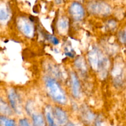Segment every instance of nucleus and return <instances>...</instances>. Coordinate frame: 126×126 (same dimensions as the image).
Instances as JSON below:
<instances>
[{
    "mask_svg": "<svg viewBox=\"0 0 126 126\" xmlns=\"http://www.w3.org/2000/svg\"><path fill=\"white\" fill-rule=\"evenodd\" d=\"M45 82L48 94L52 98L59 103L65 104L66 102V97L57 81L50 78H46Z\"/></svg>",
    "mask_w": 126,
    "mask_h": 126,
    "instance_id": "obj_1",
    "label": "nucleus"
},
{
    "mask_svg": "<svg viewBox=\"0 0 126 126\" xmlns=\"http://www.w3.org/2000/svg\"><path fill=\"white\" fill-rule=\"evenodd\" d=\"M89 59L91 66L97 70H102L107 63V60L104 56L97 49H94L89 53Z\"/></svg>",
    "mask_w": 126,
    "mask_h": 126,
    "instance_id": "obj_2",
    "label": "nucleus"
},
{
    "mask_svg": "<svg viewBox=\"0 0 126 126\" xmlns=\"http://www.w3.org/2000/svg\"><path fill=\"white\" fill-rule=\"evenodd\" d=\"M9 99L14 110L17 113H21V103L19 97L14 90H11L9 93Z\"/></svg>",
    "mask_w": 126,
    "mask_h": 126,
    "instance_id": "obj_3",
    "label": "nucleus"
},
{
    "mask_svg": "<svg viewBox=\"0 0 126 126\" xmlns=\"http://www.w3.org/2000/svg\"><path fill=\"white\" fill-rule=\"evenodd\" d=\"M18 27L20 30L27 36H32L33 34V27L32 23L25 18L20 19L18 22Z\"/></svg>",
    "mask_w": 126,
    "mask_h": 126,
    "instance_id": "obj_4",
    "label": "nucleus"
},
{
    "mask_svg": "<svg viewBox=\"0 0 126 126\" xmlns=\"http://www.w3.org/2000/svg\"><path fill=\"white\" fill-rule=\"evenodd\" d=\"M70 13L74 19L76 20H79L83 18L84 15V9L81 5L75 2L71 5V7H70Z\"/></svg>",
    "mask_w": 126,
    "mask_h": 126,
    "instance_id": "obj_5",
    "label": "nucleus"
},
{
    "mask_svg": "<svg viewBox=\"0 0 126 126\" xmlns=\"http://www.w3.org/2000/svg\"><path fill=\"white\" fill-rule=\"evenodd\" d=\"M54 116L57 123L60 126H64L67 123L68 117L66 113L60 108L55 107L54 110Z\"/></svg>",
    "mask_w": 126,
    "mask_h": 126,
    "instance_id": "obj_6",
    "label": "nucleus"
},
{
    "mask_svg": "<svg viewBox=\"0 0 126 126\" xmlns=\"http://www.w3.org/2000/svg\"><path fill=\"white\" fill-rule=\"evenodd\" d=\"M71 89L72 93L75 97H78L80 95V84L78 79L73 73L71 74Z\"/></svg>",
    "mask_w": 126,
    "mask_h": 126,
    "instance_id": "obj_7",
    "label": "nucleus"
},
{
    "mask_svg": "<svg viewBox=\"0 0 126 126\" xmlns=\"http://www.w3.org/2000/svg\"><path fill=\"white\" fill-rule=\"evenodd\" d=\"M32 119L34 126H46L45 121L41 114H33Z\"/></svg>",
    "mask_w": 126,
    "mask_h": 126,
    "instance_id": "obj_8",
    "label": "nucleus"
},
{
    "mask_svg": "<svg viewBox=\"0 0 126 126\" xmlns=\"http://www.w3.org/2000/svg\"><path fill=\"white\" fill-rule=\"evenodd\" d=\"M0 126H16V123L13 119L0 116Z\"/></svg>",
    "mask_w": 126,
    "mask_h": 126,
    "instance_id": "obj_9",
    "label": "nucleus"
},
{
    "mask_svg": "<svg viewBox=\"0 0 126 126\" xmlns=\"http://www.w3.org/2000/svg\"><path fill=\"white\" fill-rule=\"evenodd\" d=\"M0 113L4 115H10L12 113L11 110L8 105L1 100H0Z\"/></svg>",
    "mask_w": 126,
    "mask_h": 126,
    "instance_id": "obj_10",
    "label": "nucleus"
},
{
    "mask_svg": "<svg viewBox=\"0 0 126 126\" xmlns=\"http://www.w3.org/2000/svg\"><path fill=\"white\" fill-rule=\"evenodd\" d=\"M9 18V13L5 6L0 5V21L6 22Z\"/></svg>",
    "mask_w": 126,
    "mask_h": 126,
    "instance_id": "obj_11",
    "label": "nucleus"
},
{
    "mask_svg": "<svg viewBox=\"0 0 126 126\" xmlns=\"http://www.w3.org/2000/svg\"><path fill=\"white\" fill-rule=\"evenodd\" d=\"M68 22L67 20L64 19V18L60 20L59 22V29L62 30H65L68 27Z\"/></svg>",
    "mask_w": 126,
    "mask_h": 126,
    "instance_id": "obj_12",
    "label": "nucleus"
},
{
    "mask_svg": "<svg viewBox=\"0 0 126 126\" xmlns=\"http://www.w3.org/2000/svg\"><path fill=\"white\" fill-rule=\"evenodd\" d=\"M46 119L49 126H51L54 125V124H55V123H54V118H53V116L52 115V113H50V112H46Z\"/></svg>",
    "mask_w": 126,
    "mask_h": 126,
    "instance_id": "obj_13",
    "label": "nucleus"
},
{
    "mask_svg": "<svg viewBox=\"0 0 126 126\" xmlns=\"http://www.w3.org/2000/svg\"><path fill=\"white\" fill-rule=\"evenodd\" d=\"M18 126H32L27 119H22L20 120Z\"/></svg>",
    "mask_w": 126,
    "mask_h": 126,
    "instance_id": "obj_14",
    "label": "nucleus"
},
{
    "mask_svg": "<svg viewBox=\"0 0 126 126\" xmlns=\"http://www.w3.org/2000/svg\"><path fill=\"white\" fill-rule=\"evenodd\" d=\"M49 39L51 43H52L55 45H57V44H59V40L57 39V38H56L54 36L49 35Z\"/></svg>",
    "mask_w": 126,
    "mask_h": 126,
    "instance_id": "obj_15",
    "label": "nucleus"
},
{
    "mask_svg": "<svg viewBox=\"0 0 126 126\" xmlns=\"http://www.w3.org/2000/svg\"><path fill=\"white\" fill-rule=\"evenodd\" d=\"M121 36H120V39L123 42V43H125V41H126V33H125V32H122L121 33Z\"/></svg>",
    "mask_w": 126,
    "mask_h": 126,
    "instance_id": "obj_16",
    "label": "nucleus"
},
{
    "mask_svg": "<svg viewBox=\"0 0 126 126\" xmlns=\"http://www.w3.org/2000/svg\"><path fill=\"white\" fill-rule=\"evenodd\" d=\"M96 126H105L104 123L103 121H102L101 120H97V121L96 122Z\"/></svg>",
    "mask_w": 126,
    "mask_h": 126,
    "instance_id": "obj_17",
    "label": "nucleus"
},
{
    "mask_svg": "<svg viewBox=\"0 0 126 126\" xmlns=\"http://www.w3.org/2000/svg\"><path fill=\"white\" fill-rule=\"evenodd\" d=\"M66 126H75V125H74L73 123H68V124H67V125H66Z\"/></svg>",
    "mask_w": 126,
    "mask_h": 126,
    "instance_id": "obj_18",
    "label": "nucleus"
},
{
    "mask_svg": "<svg viewBox=\"0 0 126 126\" xmlns=\"http://www.w3.org/2000/svg\"><path fill=\"white\" fill-rule=\"evenodd\" d=\"M57 126L55 125V124H54V125H52V126Z\"/></svg>",
    "mask_w": 126,
    "mask_h": 126,
    "instance_id": "obj_19",
    "label": "nucleus"
}]
</instances>
